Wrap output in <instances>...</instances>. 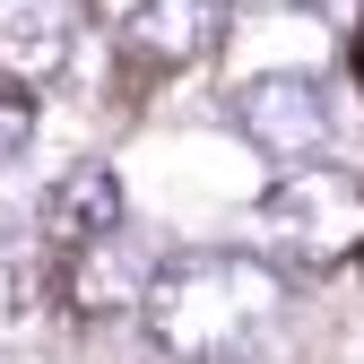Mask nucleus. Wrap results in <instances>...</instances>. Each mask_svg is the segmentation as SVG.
Masks as SVG:
<instances>
[{"instance_id":"1","label":"nucleus","mask_w":364,"mask_h":364,"mask_svg":"<svg viewBox=\"0 0 364 364\" xmlns=\"http://www.w3.org/2000/svg\"><path fill=\"white\" fill-rule=\"evenodd\" d=\"M278 312H287V278H278L269 252L200 243V252H165L156 260L139 321H148L156 355H173V364H235Z\"/></svg>"},{"instance_id":"2","label":"nucleus","mask_w":364,"mask_h":364,"mask_svg":"<svg viewBox=\"0 0 364 364\" xmlns=\"http://www.w3.org/2000/svg\"><path fill=\"white\" fill-rule=\"evenodd\" d=\"M252 243L295 269H338L364 243V182L347 165H295L252 200Z\"/></svg>"},{"instance_id":"3","label":"nucleus","mask_w":364,"mask_h":364,"mask_svg":"<svg viewBox=\"0 0 364 364\" xmlns=\"http://www.w3.org/2000/svg\"><path fill=\"white\" fill-rule=\"evenodd\" d=\"M225 113H235V130L269 156V165H321V148H330V78L321 70H260V78H243L235 96H225Z\"/></svg>"},{"instance_id":"4","label":"nucleus","mask_w":364,"mask_h":364,"mask_svg":"<svg viewBox=\"0 0 364 364\" xmlns=\"http://www.w3.org/2000/svg\"><path fill=\"white\" fill-rule=\"evenodd\" d=\"M225 26H235V0H139L122 18V53L148 70H191L225 43Z\"/></svg>"},{"instance_id":"5","label":"nucleus","mask_w":364,"mask_h":364,"mask_svg":"<svg viewBox=\"0 0 364 364\" xmlns=\"http://www.w3.org/2000/svg\"><path fill=\"white\" fill-rule=\"evenodd\" d=\"M78 53V0H0V78L18 87H53Z\"/></svg>"},{"instance_id":"6","label":"nucleus","mask_w":364,"mask_h":364,"mask_svg":"<svg viewBox=\"0 0 364 364\" xmlns=\"http://www.w3.org/2000/svg\"><path fill=\"white\" fill-rule=\"evenodd\" d=\"M105 235H122V173L113 165H70L53 182V200H43V243L70 260V252L105 243Z\"/></svg>"},{"instance_id":"7","label":"nucleus","mask_w":364,"mask_h":364,"mask_svg":"<svg viewBox=\"0 0 364 364\" xmlns=\"http://www.w3.org/2000/svg\"><path fill=\"white\" fill-rule=\"evenodd\" d=\"M148 278L156 269H139V252H130V235H105L61 260V295L78 312H113V304H148Z\"/></svg>"},{"instance_id":"8","label":"nucleus","mask_w":364,"mask_h":364,"mask_svg":"<svg viewBox=\"0 0 364 364\" xmlns=\"http://www.w3.org/2000/svg\"><path fill=\"white\" fill-rule=\"evenodd\" d=\"M26 312H35V260L18 235H0V330H18Z\"/></svg>"},{"instance_id":"9","label":"nucleus","mask_w":364,"mask_h":364,"mask_svg":"<svg viewBox=\"0 0 364 364\" xmlns=\"http://www.w3.org/2000/svg\"><path fill=\"white\" fill-rule=\"evenodd\" d=\"M26 139H35V105L9 87V96H0V165H9V156H26Z\"/></svg>"}]
</instances>
